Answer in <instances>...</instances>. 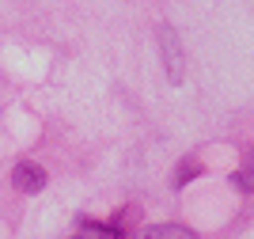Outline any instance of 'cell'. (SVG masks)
Instances as JSON below:
<instances>
[{
	"mask_svg": "<svg viewBox=\"0 0 254 239\" xmlns=\"http://www.w3.org/2000/svg\"><path fill=\"white\" fill-rule=\"evenodd\" d=\"M232 182L243 190V194H254V148L243 156V163H239V171L232 175Z\"/></svg>",
	"mask_w": 254,
	"mask_h": 239,
	"instance_id": "277c9868",
	"label": "cell"
},
{
	"mask_svg": "<svg viewBox=\"0 0 254 239\" xmlns=\"http://www.w3.org/2000/svg\"><path fill=\"white\" fill-rule=\"evenodd\" d=\"M140 239H197V232L186 224H148Z\"/></svg>",
	"mask_w": 254,
	"mask_h": 239,
	"instance_id": "3957f363",
	"label": "cell"
},
{
	"mask_svg": "<svg viewBox=\"0 0 254 239\" xmlns=\"http://www.w3.org/2000/svg\"><path fill=\"white\" fill-rule=\"evenodd\" d=\"M197 175H201V163H197L193 156H186L179 167H175V175H171V186H175V190H182L186 182H190V178H197Z\"/></svg>",
	"mask_w": 254,
	"mask_h": 239,
	"instance_id": "5b68a950",
	"label": "cell"
},
{
	"mask_svg": "<svg viewBox=\"0 0 254 239\" xmlns=\"http://www.w3.org/2000/svg\"><path fill=\"white\" fill-rule=\"evenodd\" d=\"M156 38H159V53H163L167 80L182 83V76H186V61H182V42H179V34H175V27H171V23H159Z\"/></svg>",
	"mask_w": 254,
	"mask_h": 239,
	"instance_id": "6da1fadb",
	"label": "cell"
},
{
	"mask_svg": "<svg viewBox=\"0 0 254 239\" xmlns=\"http://www.w3.org/2000/svg\"><path fill=\"white\" fill-rule=\"evenodd\" d=\"M11 186L19 190V194H42L46 190V171L31 159H23V163L11 167Z\"/></svg>",
	"mask_w": 254,
	"mask_h": 239,
	"instance_id": "7a4b0ae2",
	"label": "cell"
}]
</instances>
